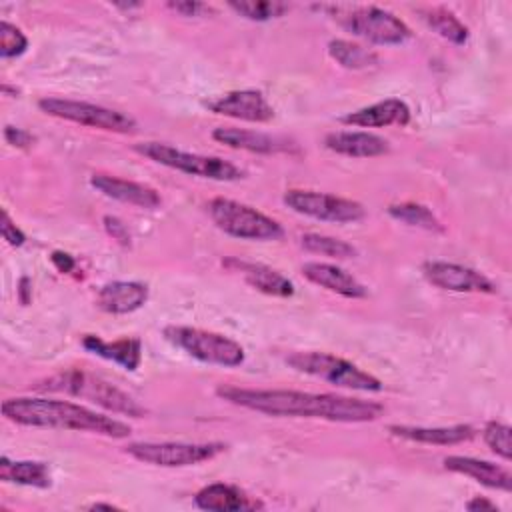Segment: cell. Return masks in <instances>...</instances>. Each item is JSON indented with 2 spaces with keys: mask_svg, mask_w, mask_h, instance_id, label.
<instances>
[{
  "mask_svg": "<svg viewBox=\"0 0 512 512\" xmlns=\"http://www.w3.org/2000/svg\"><path fill=\"white\" fill-rule=\"evenodd\" d=\"M216 394L234 404L268 416L320 418L328 422H372L384 414V406L340 394H312L300 390H254L238 386H218Z\"/></svg>",
  "mask_w": 512,
  "mask_h": 512,
  "instance_id": "obj_1",
  "label": "cell"
},
{
  "mask_svg": "<svg viewBox=\"0 0 512 512\" xmlns=\"http://www.w3.org/2000/svg\"><path fill=\"white\" fill-rule=\"evenodd\" d=\"M2 416L20 426L92 432L108 438H128L132 432V428L122 420L68 400L54 398H8L2 402Z\"/></svg>",
  "mask_w": 512,
  "mask_h": 512,
  "instance_id": "obj_2",
  "label": "cell"
},
{
  "mask_svg": "<svg viewBox=\"0 0 512 512\" xmlns=\"http://www.w3.org/2000/svg\"><path fill=\"white\" fill-rule=\"evenodd\" d=\"M34 388L40 392H62L68 396L90 400L92 404L130 418H142L146 414V410L130 394L116 388L112 382L80 368H70L48 376L36 382Z\"/></svg>",
  "mask_w": 512,
  "mask_h": 512,
  "instance_id": "obj_3",
  "label": "cell"
},
{
  "mask_svg": "<svg viewBox=\"0 0 512 512\" xmlns=\"http://www.w3.org/2000/svg\"><path fill=\"white\" fill-rule=\"evenodd\" d=\"M286 364L298 372H304L308 376L326 380L334 386L358 390V392H380L382 382L372 376L370 372L358 368L356 364L328 354V352H292L286 356Z\"/></svg>",
  "mask_w": 512,
  "mask_h": 512,
  "instance_id": "obj_4",
  "label": "cell"
},
{
  "mask_svg": "<svg viewBox=\"0 0 512 512\" xmlns=\"http://www.w3.org/2000/svg\"><path fill=\"white\" fill-rule=\"evenodd\" d=\"M134 150L166 168L198 176V178H208V180H218V182H232L240 180L244 172L218 156H204L196 152H186L180 148H174L164 142H140L134 146Z\"/></svg>",
  "mask_w": 512,
  "mask_h": 512,
  "instance_id": "obj_5",
  "label": "cell"
},
{
  "mask_svg": "<svg viewBox=\"0 0 512 512\" xmlns=\"http://www.w3.org/2000/svg\"><path fill=\"white\" fill-rule=\"evenodd\" d=\"M206 208L212 222L228 236L240 240H278L284 234L274 218L248 204L230 198H212Z\"/></svg>",
  "mask_w": 512,
  "mask_h": 512,
  "instance_id": "obj_6",
  "label": "cell"
},
{
  "mask_svg": "<svg viewBox=\"0 0 512 512\" xmlns=\"http://www.w3.org/2000/svg\"><path fill=\"white\" fill-rule=\"evenodd\" d=\"M162 334L170 344L200 362L224 368H234L244 362V348L224 334L190 326H166Z\"/></svg>",
  "mask_w": 512,
  "mask_h": 512,
  "instance_id": "obj_7",
  "label": "cell"
},
{
  "mask_svg": "<svg viewBox=\"0 0 512 512\" xmlns=\"http://www.w3.org/2000/svg\"><path fill=\"white\" fill-rule=\"evenodd\" d=\"M330 12L342 28L372 44H402L410 38V28L378 6H336Z\"/></svg>",
  "mask_w": 512,
  "mask_h": 512,
  "instance_id": "obj_8",
  "label": "cell"
},
{
  "mask_svg": "<svg viewBox=\"0 0 512 512\" xmlns=\"http://www.w3.org/2000/svg\"><path fill=\"white\" fill-rule=\"evenodd\" d=\"M38 108L48 116L68 120V122L88 126V128H98V130L116 132V134L136 132V120L132 116H128L120 110L92 104V102L46 96V98L38 100Z\"/></svg>",
  "mask_w": 512,
  "mask_h": 512,
  "instance_id": "obj_9",
  "label": "cell"
},
{
  "mask_svg": "<svg viewBox=\"0 0 512 512\" xmlns=\"http://www.w3.org/2000/svg\"><path fill=\"white\" fill-rule=\"evenodd\" d=\"M224 450V442H132L124 448L134 460L162 468L194 466L216 458Z\"/></svg>",
  "mask_w": 512,
  "mask_h": 512,
  "instance_id": "obj_10",
  "label": "cell"
},
{
  "mask_svg": "<svg viewBox=\"0 0 512 512\" xmlns=\"http://www.w3.org/2000/svg\"><path fill=\"white\" fill-rule=\"evenodd\" d=\"M282 200L290 210L302 216L324 220V222L346 224V222H358L360 218H364V206L360 202L334 196V194L316 192V190L294 188V190H288Z\"/></svg>",
  "mask_w": 512,
  "mask_h": 512,
  "instance_id": "obj_11",
  "label": "cell"
},
{
  "mask_svg": "<svg viewBox=\"0 0 512 512\" xmlns=\"http://www.w3.org/2000/svg\"><path fill=\"white\" fill-rule=\"evenodd\" d=\"M424 278L442 290L450 292H484V294H494L496 286L490 278H486L482 272L454 264V262H442V260H432L422 266Z\"/></svg>",
  "mask_w": 512,
  "mask_h": 512,
  "instance_id": "obj_12",
  "label": "cell"
},
{
  "mask_svg": "<svg viewBox=\"0 0 512 512\" xmlns=\"http://www.w3.org/2000/svg\"><path fill=\"white\" fill-rule=\"evenodd\" d=\"M204 106L214 114L246 122H268L274 118V108L260 90H232L206 100Z\"/></svg>",
  "mask_w": 512,
  "mask_h": 512,
  "instance_id": "obj_13",
  "label": "cell"
},
{
  "mask_svg": "<svg viewBox=\"0 0 512 512\" xmlns=\"http://www.w3.org/2000/svg\"><path fill=\"white\" fill-rule=\"evenodd\" d=\"M90 186L96 188L106 198H112V200H118L124 204H132L138 208L154 210L162 204V198L154 188L134 182V180H124V178L110 176V174H92Z\"/></svg>",
  "mask_w": 512,
  "mask_h": 512,
  "instance_id": "obj_14",
  "label": "cell"
},
{
  "mask_svg": "<svg viewBox=\"0 0 512 512\" xmlns=\"http://www.w3.org/2000/svg\"><path fill=\"white\" fill-rule=\"evenodd\" d=\"M212 138L228 148L234 150H246L256 154H278V152H290L294 144L288 138L272 136L258 130H246V128H216L212 132Z\"/></svg>",
  "mask_w": 512,
  "mask_h": 512,
  "instance_id": "obj_15",
  "label": "cell"
},
{
  "mask_svg": "<svg viewBox=\"0 0 512 512\" xmlns=\"http://www.w3.org/2000/svg\"><path fill=\"white\" fill-rule=\"evenodd\" d=\"M148 300V286L136 280H114L96 294V304L108 314H130Z\"/></svg>",
  "mask_w": 512,
  "mask_h": 512,
  "instance_id": "obj_16",
  "label": "cell"
},
{
  "mask_svg": "<svg viewBox=\"0 0 512 512\" xmlns=\"http://www.w3.org/2000/svg\"><path fill=\"white\" fill-rule=\"evenodd\" d=\"M302 274L316 286L326 288L344 298H364L368 294L366 286L354 278L350 272L336 264L328 262H306L302 266Z\"/></svg>",
  "mask_w": 512,
  "mask_h": 512,
  "instance_id": "obj_17",
  "label": "cell"
},
{
  "mask_svg": "<svg viewBox=\"0 0 512 512\" xmlns=\"http://www.w3.org/2000/svg\"><path fill=\"white\" fill-rule=\"evenodd\" d=\"M324 146L336 154L350 156V158H374L390 150L388 140H384L378 134L360 132V130L330 132L324 138Z\"/></svg>",
  "mask_w": 512,
  "mask_h": 512,
  "instance_id": "obj_18",
  "label": "cell"
},
{
  "mask_svg": "<svg viewBox=\"0 0 512 512\" xmlns=\"http://www.w3.org/2000/svg\"><path fill=\"white\" fill-rule=\"evenodd\" d=\"M444 468L462 476H468L482 486L494 488V490H504L510 492L512 488V474L508 468L498 466L488 460H478L472 456H446L444 458Z\"/></svg>",
  "mask_w": 512,
  "mask_h": 512,
  "instance_id": "obj_19",
  "label": "cell"
},
{
  "mask_svg": "<svg viewBox=\"0 0 512 512\" xmlns=\"http://www.w3.org/2000/svg\"><path fill=\"white\" fill-rule=\"evenodd\" d=\"M342 122L360 128H384L392 124L406 126L410 122V108L398 98H388L346 114Z\"/></svg>",
  "mask_w": 512,
  "mask_h": 512,
  "instance_id": "obj_20",
  "label": "cell"
},
{
  "mask_svg": "<svg viewBox=\"0 0 512 512\" xmlns=\"http://www.w3.org/2000/svg\"><path fill=\"white\" fill-rule=\"evenodd\" d=\"M392 436L420 442V444H436V446H452L460 442H468L474 438L476 430L470 424H454V426H406V424H392L388 426Z\"/></svg>",
  "mask_w": 512,
  "mask_h": 512,
  "instance_id": "obj_21",
  "label": "cell"
},
{
  "mask_svg": "<svg viewBox=\"0 0 512 512\" xmlns=\"http://www.w3.org/2000/svg\"><path fill=\"white\" fill-rule=\"evenodd\" d=\"M230 270L240 272L246 284L256 288L262 294L268 296H278V298H288L294 294V284L280 274L278 270L264 266V264H254V262H244V260H226L224 262Z\"/></svg>",
  "mask_w": 512,
  "mask_h": 512,
  "instance_id": "obj_22",
  "label": "cell"
},
{
  "mask_svg": "<svg viewBox=\"0 0 512 512\" xmlns=\"http://www.w3.org/2000/svg\"><path fill=\"white\" fill-rule=\"evenodd\" d=\"M194 502L202 510H214V512H234V510H254L262 508V504L248 494H244L240 488L230 484H208L202 490L196 492Z\"/></svg>",
  "mask_w": 512,
  "mask_h": 512,
  "instance_id": "obj_23",
  "label": "cell"
},
{
  "mask_svg": "<svg viewBox=\"0 0 512 512\" xmlns=\"http://www.w3.org/2000/svg\"><path fill=\"white\" fill-rule=\"evenodd\" d=\"M82 346L88 352L98 354L106 360H112L126 370H136L142 360V346H140V340L136 338H120L114 342H104L102 338L88 334L84 336Z\"/></svg>",
  "mask_w": 512,
  "mask_h": 512,
  "instance_id": "obj_24",
  "label": "cell"
},
{
  "mask_svg": "<svg viewBox=\"0 0 512 512\" xmlns=\"http://www.w3.org/2000/svg\"><path fill=\"white\" fill-rule=\"evenodd\" d=\"M0 480L34 488H48L52 484L50 468L46 462L10 460L8 456L0 458Z\"/></svg>",
  "mask_w": 512,
  "mask_h": 512,
  "instance_id": "obj_25",
  "label": "cell"
},
{
  "mask_svg": "<svg viewBox=\"0 0 512 512\" xmlns=\"http://www.w3.org/2000/svg\"><path fill=\"white\" fill-rule=\"evenodd\" d=\"M424 22L444 40L452 44H464L468 40V28L446 8L420 10Z\"/></svg>",
  "mask_w": 512,
  "mask_h": 512,
  "instance_id": "obj_26",
  "label": "cell"
},
{
  "mask_svg": "<svg viewBox=\"0 0 512 512\" xmlns=\"http://www.w3.org/2000/svg\"><path fill=\"white\" fill-rule=\"evenodd\" d=\"M328 54L344 68L350 70H360V68H368L374 66L378 62V56L374 50H368L356 42L350 40H330L328 44Z\"/></svg>",
  "mask_w": 512,
  "mask_h": 512,
  "instance_id": "obj_27",
  "label": "cell"
},
{
  "mask_svg": "<svg viewBox=\"0 0 512 512\" xmlns=\"http://www.w3.org/2000/svg\"><path fill=\"white\" fill-rule=\"evenodd\" d=\"M388 214L394 220H400L408 226H416V228H424V230H442L440 220L434 216V212L424 206V204H416V202H402V204H390L388 206Z\"/></svg>",
  "mask_w": 512,
  "mask_h": 512,
  "instance_id": "obj_28",
  "label": "cell"
},
{
  "mask_svg": "<svg viewBox=\"0 0 512 512\" xmlns=\"http://www.w3.org/2000/svg\"><path fill=\"white\" fill-rule=\"evenodd\" d=\"M300 244L304 246V250L320 254V256H328V258H336V260H344V258H352L356 256V248L340 238H332V236H324V234H304L300 238Z\"/></svg>",
  "mask_w": 512,
  "mask_h": 512,
  "instance_id": "obj_29",
  "label": "cell"
},
{
  "mask_svg": "<svg viewBox=\"0 0 512 512\" xmlns=\"http://www.w3.org/2000/svg\"><path fill=\"white\" fill-rule=\"evenodd\" d=\"M228 6L238 12L240 16L248 18V20H270V18H280L290 10V4L286 2H278V0H232L228 2Z\"/></svg>",
  "mask_w": 512,
  "mask_h": 512,
  "instance_id": "obj_30",
  "label": "cell"
},
{
  "mask_svg": "<svg viewBox=\"0 0 512 512\" xmlns=\"http://www.w3.org/2000/svg\"><path fill=\"white\" fill-rule=\"evenodd\" d=\"M510 426L504 424V422H498V420H492L484 426L482 430V436H484V442L488 444V448L504 458V460H510L512 458V442H510Z\"/></svg>",
  "mask_w": 512,
  "mask_h": 512,
  "instance_id": "obj_31",
  "label": "cell"
},
{
  "mask_svg": "<svg viewBox=\"0 0 512 512\" xmlns=\"http://www.w3.org/2000/svg\"><path fill=\"white\" fill-rule=\"evenodd\" d=\"M28 48V38L10 22L0 24V54L2 58H16Z\"/></svg>",
  "mask_w": 512,
  "mask_h": 512,
  "instance_id": "obj_32",
  "label": "cell"
},
{
  "mask_svg": "<svg viewBox=\"0 0 512 512\" xmlns=\"http://www.w3.org/2000/svg\"><path fill=\"white\" fill-rule=\"evenodd\" d=\"M0 232H2V238L10 244V246H22L26 242V236L24 232L10 220L8 212L2 210V216H0Z\"/></svg>",
  "mask_w": 512,
  "mask_h": 512,
  "instance_id": "obj_33",
  "label": "cell"
},
{
  "mask_svg": "<svg viewBox=\"0 0 512 512\" xmlns=\"http://www.w3.org/2000/svg\"><path fill=\"white\" fill-rule=\"evenodd\" d=\"M102 222H104L106 232H108L118 244L130 246V232H128L126 224H124L120 218H116V216H104Z\"/></svg>",
  "mask_w": 512,
  "mask_h": 512,
  "instance_id": "obj_34",
  "label": "cell"
},
{
  "mask_svg": "<svg viewBox=\"0 0 512 512\" xmlns=\"http://www.w3.org/2000/svg\"><path fill=\"white\" fill-rule=\"evenodd\" d=\"M4 138L8 144L12 146H18V148H26L34 142V136L22 128H16V126H6L4 128Z\"/></svg>",
  "mask_w": 512,
  "mask_h": 512,
  "instance_id": "obj_35",
  "label": "cell"
},
{
  "mask_svg": "<svg viewBox=\"0 0 512 512\" xmlns=\"http://www.w3.org/2000/svg\"><path fill=\"white\" fill-rule=\"evenodd\" d=\"M170 10L182 14V16H200L204 10H208L206 4L202 2H190V0H182V2H168L166 4Z\"/></svg>",
  "mask_w": 512,
  "mask_h": 512,
  "instance_id": "obj_36",
  "label": "cell"
},
{
  "mask_svg": "<svg viewBox=\"0 0 512 512\" xmlns=\"http://www.w3.org/2000/svg\"><path fill=\"white\" fill-rule=\"evenodd\" d=\"M50 260H52V264L58 268V272H72L74 266H76L74 258H72L70 254H66V252H60V250L52 252Z\"/></svg>",
  "mask_w": 512,
  "mask_h": 512,
  "instance_id": "obj_37",
  "label": "cell"
},
{
  "mask_svg": "<svg viewBox=\"0 0 512 512\" xmlns=\"http://www.w3.org/2000/svg\"><path fill=\"white\" fill-rule=\"evenodd\" d=\"M466 510H470V512H478V510H496V512H498V506H496L494 502L486 500V498L476 496V498H472V500L466 504Z\"/></svg>",
  "mask_w": 512,
  "mask_h": 512,
  "instance_id": "obj_38",
  "label": "cell"
},
{
  "mask_svg": "<svg viewBox=\"0 0 512 512\" xmlns=\"http://www.w3.org/2000/svg\"><path fill=\"white\" fill-rule=\"evenodd\" d=\"M88 508H90V510H118V506H114V504H104V502H94V504H90Z\"/></svg>",
  "mask_w": 512,
  "mask_h": 512,
  "instance_id": "obj_39",
  "label": "cell"
},
{
  "mask_svg": "<svg viewBox=\"0 0 512 512\" xmlns=\"http://www.w3.org/2000/svg\"><path fill=\"white\" fill-rule=\"evenodd\" d=\"M26 292H28V278H22V280H20V300H22L24 304L28 302Z\"/></svg>",
  "mask_w": 512,
  "mask_h": 512,
  "instance_id": "obj_40",
  "label": "cell"
}]
</instances>
